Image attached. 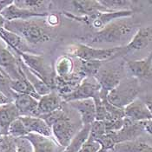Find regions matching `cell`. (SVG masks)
<instances>
[{
	"instance_id": "11",
	"label": "cell",
	"mask_w": 152,
	"mask_h": 152,
	"mask_svg": "<svg viewBox=\"0 0 152 152\" xmlns=\"http://www.w3.org/2000/svg\"><path fill=\"white\" fill-rule=\"evenodd\" d=\"M24 138L31 142L34 152H63L64 150L52 137L29 133Z\"/></svg>"
},
{
	"instance_id": "29",
	"label": "cell",
	"mask_w": 152,
	"mask_h": 152,
	"mask_svg": "<svg viewBox=\"0 0 152 152\" xmlns=\"http://www.w3.org/2000/svg\"><path fill=\"white\" fill-rule=\"evenodd\" d=\"M80 70L79 71L84 77H95L98 70H100L104 62L95 60H80Z\"/></svg>"
},
{
	"instance_id": "16",
	"label": "cell",
	"mask_w": 152,
	"mask_h": 152,
	"mask_svg": "<svg viewBox=\"0 0 152 152\" xmlns=\"http://www.w3.org/2000/svg\"><path fill=\"white\" fill-rule=\"evenodd\" d=\"M80 115L83 125H91L96 121V105L92 98L68 103Z\"/></svg>"
},
{
	"instance_id": "35",
	"label": "cell",
	"mask_w": 152,
	"mask_h": 152,
	"mask_svg": "<svg viewBox=\"0 0 152 152\" xmlns=\"http://www.w3.org/2000/svg\"><path fill=\"white\" fill-rule=\"evenodd\" d=\"M65 115L64 111L63 110V109H60V110H55L51 113H49V114H46V115H44V116H41V118H43L45 122L47 123V124L51 128V125L56 123L58 120H59L60 118L64 117Z\"/></svg>"
},
{
	"instance_id": "5",
	"label": "cell",
	"mask_w": 152,
	"mask_h": 152,
	"mask_svg": "<svg viewBox=\"0 0 152 152\" xmlns=\"http://www.w3.org/2000/svg\"><path fill=\"white\" fill-rule=\"evenodd\" d=\"M18 56L23 64L34 74L48 84L52 90L54 89L56 78L54 68L43 55L37 53H21L18 54Z\"/></svg>"
},
{
	"instance_id": "32",
	"label": "cell",
	"mask_w": 152,
	"mask_h": 152,
	"mask_svg": "<svg viewBox=\"0 0 152 152\" xmlns=\"http://www.w3.org/2000/svg\"><path fill=\"white\" fill-rule=\"evenodd\" d=\"M17 138L9 135H0V152H16Z\"/></svg>"
},
{
	"instance_id": "45",
	"label": "cell",
	"mask_w": 152,
	"mask_h": 152,
	"mask_svg": "<svg viewBox=\"0 0 152 152\" xmlns=\"http://www.w3.org/2000/svg\"><path fill=\"white\" fill-rule=\"evenodd\" d=\"M148 4H150L152 6V1H149V2H148Z\"/></svg>"
},
{
	"instance_id": "24",
	"label": "cell",
	"mask_w": 152,
	"mask_h": 152,
	"mask_svg": "<svg viewBox=\"0 0 152 152\" xmlns=\"http://www.w3.org/2000/svg\"><path fill=\"white\" fill-rule=\"evenodd\" d=\"M115 152H152V146L142 141L132 140L116 144Z\"/></svg>"
},
{
	"instance_id": "15",
	"label": "cell",
	"mask_w": 152,
	"mask_h": 152,
	"mask_svg": "<svg viewBox=\"0 0 152 152\" xmlns=\"http://www.w3.org/2000/svg\"><path fill=\"white\" fill-rule=\"evenodd\" d=\"M124 117L132 122H144L152 120V117L145 103L141 98L135 99L124 109Z\"/></svg>"
},
{
	"instance_id": "10",
	"label": "cell",
	"mask_w": 152,
	"mask_h": 152,
	"mask_svg": "<svg viewBox=\"0 0 152 152\" xmlns=\"http://www.w3.org/2000/svg\"><path fill=\"white\" fill-rule=\"evenodd\" d=\"M52 137L61 147L65 149L75 136V127L69 117L65 114L51 125Z\"/></svg>"
},
{
	"instance_id": "20",
	"label": "cell",
	"mask_w": 152,
	"mask_h": 152,
	"mask_svg": "<svg viewBox=\"0 0 152 152\" xmlns=\"http://www.w3.org/2000/svg\"><path fill=\"white\" fill-rule=\"evenodd\" d=\"M20 117V113L13 102L0 106V135H8L10 125Z\"/></svg>"
},
{
	"instance_id": "6",
	"label": "cell",
	"mask_w": 152,
	"mask_h": 152,
	"mask_svg": "<svg viewBox=\"0 0 152 152\" xmlns=\"http://www.w3.org/2000/svg\"><path fill=\"white\" fill-rule=\"evenodd\" d=\"M66 18L70 19L83 23L91 28L96 29L97 31L104 28L106 25L111 22L120 19V18H129L133 15L132 11H124V12H96L90 16H77L70 12H64L63 13Z\"/></svg>"
},
{
	"instance_id": "9",
	"label": "cell",
	"mask_w": 152,
	"mask_h": 152,
	"mask_svg": "<svg viewBox=\"0 0 152 152\" xmlns=\"http://www.w3.org/2000/svg\"><path fill=\"white\" fill-rule=\"evenodd\" d=\"M16 55L10 48L4 45L3 41L0 39V69L9 77L11 80L20 78L23 76L20 67V58L18 55Z\"/></svg>"
},
{
	"instance_id": "18",
	"label": "cell",
	"mask_w": 152,
	"mask_h": 152,
	"mask_svg": "<svg viewBox=\"0 0 152 152\" xmlns=\"http://www.w3.org/2000/svg\"><path fill=\"white\" fill-rule=\"evenodd\" d=\"M152 42V26L139 28L128 45L124 46L125 52L141 50L149 46Z\"/></svg>"
},
{
	"instance_id": "39",
	"label": "cell",
	"mask_w": 152,
	"mask_h": 152,
	"mask_svg": "<svg viewBox=\"0 0 152 152\" xmlns=\"http://www.w3.org/2000/svg\"><path fill=\"white\" fill-rule=\"evenodd\" d=\"M12 102H13L12 98H10L7 95H5L4 92L0 91V106L9 104V103H12Z\"/></svg>"
},
{
	"instance_id": "41",
	"label": "cell",
	"mask_w": 152,
	"mask_h": 152,
	"mask_svg": "<svg viewBox=\"0 0 152 152\" xmlns=\"http://www.w3.org/2000/svg\"><path fill=\"white\" fill-rule=\"evenodd\" d=\"M142 101H143V102L145 103V104L147 105V107H148V109H149V110H150V112H151L152 117V96H146L142 99Z\"/></svg>"
},
{
	"instance_id": "27",
	"label": "cell",
	"mask_w": 152,
	"mask_h": 152,
	"mask_svg": "<svg viewBox=\"0 0 152 152\" xmlns=\"http://www.w3.org/2000/svg\"><path fill=\"white\" fill-rule=\"evenodd\" d=\"M54 71L56 77L59 78H65L74 72V63L69 56H61L55 62Z\"/></svg>"
},
{
	"instance_id": "26",
	"label": "cell",
	"mask_w": 152,
	"mask_h": 152,
	"mask_svg": "<svg viewBox=\"0 0 152 152\" xmlns=\"http://www.w3.org/2000/svg\"><path fill=\"white\" fill-rule=\"evenodd\" d=\"M91 125H83L80 129L73 137L70 141V144L64 150L63 152H78L82 148L83 143L87 141L90 137Z\"/></svg>"
},
{
	"instance_id": "19",
	"label": "cell",
	"mask_w": 152,
	"mask_h": 152,
	"mask_svg": "<svg viewBox=\"0 0 152 152\" xmlns=\"http://www.w3.org/2000/svg\"><path fill=\"white\" fill-rule=\"evenodd\" d=\"M63 100L56 91L52 90L47 95L42 96L38 100V117L51 113L62 109Z\"/></svg>"
},
{
	"instance_id": "4",
	"label": "cell",
	"mask_w": 152,
	"mask_h": 152,
	"mask_svg": "<svg viewBox=\"0 0 152 152\" xmlns=\"http://www.w3.org/2000/svg\"><path fill=\"white\" fill-rule=\"evenodd\" d=\"M140 91L138 81L137 78L130 77L122 79L119 84L107 94V100L112 105L120 109H124L135 99Z\"/></svg>"
},
{
	"instance_id": "42",
	"label": "cell",
	"mask_w": 152,
	"mask_h": 152,
	"mask_svg": "<svg viewBox=\"0 0 152 152\" xmlns=\"http://www.w3.org/2000/svg\"><path fill=\"white\" fill-rule=\"evenodd\" d=\"M14 3V1H7V0H0V12H3L4 9L9 7Z\"/></svg>"
},
{
	"instance_id": "14",
	"label": "cell",
	"mask_w": 152,
	"mask_h": 152,
	"mask_svg": "<svg viewBox=\"0 0 152 152\" xmlns=\"http://www.w3.org/2000/svg\"><path fill=\"white\" fill-rule=\"evenodd\" d=\"M0 39L17 55L21 53H35L21 37L4 28L0 29Z\"/></svg>"
},
{
	"instance_id": "8",
	"label": "cell",
	"mask_w": 152,
	"mask_h": 152,
	"mask_svg": "<svg viewBox=\"0 0 152 152\" xmlns=\"http://www.w3.org/2000/svg\"><path fill=\"white\" fill-rule=\"evenodd\" d=\"M121 66L113 64H104L95 76L101 85V93L107 94L116 88L122 80Z\"/></svg>"
},
{
	"instance_id": "28",
	"label": "cell",
	"mask_w": 152,
	"mask_h": 152,
	"mask_svg": "<svg viewBox=\"0 0 152 152\" xmlns=\"http://www.w3.org/2000/svg\"><path fill=\"white\" fill-rule=\"evenodd\" d=\"M99 3L108 12H124L131 11L133 2L128 0H102Z\"/></svg>"
},
{
	"instance_id": "23",
	"label": "cell",
	"mask_w": 152,
	"mask_h": 152,
	"mask_svg": "<svg viewBox=\"0 0 152 152\" xmlns=\"http://www.w3.org/2000/svg\"><path fill=\"white\" fill-rule=\"evenodd\" d=\"M70 4H72L73 8L77 13V16H90L96 12H108L105 8L99 3V1H91V0H76L71 1Z\"/></svg>"
},
{
	"instance_id": "33",
	"label": "cell",
	"mask_w": 152,
	"mask_h": 152,
	"mask_svg": "<svg viewBox=\"0 0 152 152\" xmlns=\"http://www.w3.org/2000/svg\"><path fill=\"white\" fill-rule=\"evenodd\" d=\"M106 133L107 131L104 121H95L93 124H91L90 137L95 141L100 139Z\"/></svg>"
},
{
	"instance_id": "7",
	"label": "cell",
	"mask_w": 152,
	"mask_h": 152,
	"mask_svg": "<svg viewBox=\"0 0 152 152\" xmlns=\"http://www.w3.org/2000/svg\"><path fill=\"white\" fill-rule=\"evenodd\" d=\"M101 93V85L95 77H86L80 84L69 94L60 96L63 102L70 103L77 100H83L99 96Z\"/></svg>"
},
{
	"instance_id": "31",
	"label": "cell",
	"mask_w": 152,
	"mask_h": 152,
	"mask_svg": "<svg viewBox=\"0 0 152 152\" xmlns=\"http://www.w3.org/2000/svg\"><path fill=\"white\" fill-rule=\"evenodd\" d=\"M28 131L25 128L23 122L21 121L20 118L16 119L12 124L10 125L8 129V135L11 136L14 138H20L24 137L26 135H28Z\"/></svg>"
},
{
	"instance_id": "3",
	"label": "cell",
	"mask_w": 152,
	"mask_h": 152,
	"mask_svg": "<svg viewBox=\"0 0 152 152\" xmlns=\"http://www.w3.org/2000/svg\"><path fill=\"white\" fill-rule=\"evenodd\" d=\"M66 52L77 57L79 60H95V61H109L120 55L126 54L124 46L111 48H94L84 44H75L67 48Z\"/></svg>"
},
{
	"instance_id": "1",
	"label": "cell",
	"mask_w": 152,
	"mask_h": 152,
	"mask_svg": "<svg viewBox=\"0 0 152 152\" xmlns=\"http://www.w3.org/2000/svg\"><path fill=\"white\" fill-rule=\"evenodd\" d=\"M126 18L115 20L87 38L88 44H124L125 45L137 31L136 25Z\"/></svg>"
},
{
	"instance_id": "21",
	"label": "cell",
	"mask_w": 152,
	"mask_h": 152,
	"mask_svg": "<svg viewBox=\"0 0 152 152\" xmlns=\"http://www.w3.org/2000/svg\"><path fill=\"white\" fill-rule=\"evenodd\" d=\"M28 133H34L45 137H52L51 128L39 117H20Z\"/></svg>"
},
{
	"instance_id": "44",
	"label": "cell",
	"mask_w": 152,
	"mask_h": 152,
	"mask_svg": "<svg viewBox=\"0 0 152 152\" xmlns=\"http://www.w3.org/2000/svg\"><path fill=\"white\" fill-rule=\"evenodd\" d=\"M98 152H108V151H106V150H104V149H101L100 151Z\"/></svg>"
},
{
	"instance_id": "36",
	"label": "cell",
	"mask_w": 152,
	"mask_h": 152,
	"mask_svg": "<svg viewBox=\"0 0 152 152\" xmlns=\"http://www.w3.org/2000/svg\"><path fill=\"white\" fill-rule=\"evenodd\" d=\"M101 150V145L98 142L92 139L91 137L83 143L78 152H98Z\"/></svg>"
},
{
	"instance_id": "47",
	"label": "cell",
	"mask_w": 152,
	"mask_h": 152,
	"mask_svg": "<svg viewBox=\"0 0 152 152\" xmlns=\"http://www.w3.org/2000/svg\"><path fill=\"white\" fill-rule=\"evenodd\" d=\"M114 152H115V151H114Z\"/></svg>"
},
{
	"instance_id": "22",
	"label": "cell",
	"mask_w": 152,
	"mask_h": 152,
	"mask_svg": "<svg viewBox=\"0 0 152 152\" xmlns=\"http://www.w3.org/2000/svg\"><path fill=\"white\" fill-rule=\"evenodd\" d=\"M19 57V56H18ZM20 62V67L22 69V71H23V75L25 76L26 79L29 81V83L32 85V87L34 88L35 91L37 92V94L40 96H45V95H47L49 94L52 89L46 84L44 82L43 80H41L36 74H34L31 70H30L23 63V61L20 59L19 60Z\"/></svg>"
},
{
	"instance_id": "37",
	"label": "cell",
	"mask_w": 152,
	"mask_h": 152,
	"mask_svg": "<svg viewBox=\"0 0 152 152\" xmlns=\"http://www.w3.org/2000/svg\"><path fill=\"white\" fill-rule=\"evenodd\" d=\"M16 152H34L31 142L24 137L17 138V151Z\"/></svg>"
},
{
	"instance_id": "30",
	"label": "cell",
	"mask_w": 152,
	"mask_h": 152,
	"mask_svg": "<svg viewBox=\"0 0 152 152\" xmlns=\"http://www.w3.org/2000/svg\"><path fill=\"white\" fill-rule=\"evenodd\" d=\"M48 1H42V0H16L14 1V4L18 6V8L33 11V12H38L37 10L42 8L45 4H46Z\"/></svg>"
},
{
	"instance_id": "43",
	"label": "cell",
	"mask_w": 152,
	"mask_h": 152,
	"mask_svg": "<svg viewBox=\"0 0 152 152\" xmlns=\"http://www.w3.org/2000/svg\"><path fill=\"white\" fill-rule=\"evenodd\" d=\"M5 22H6V20L4 18V17H3V16L1 15V13H0V29L4 27Z\"/></svg>"
},
{
	"instance_id": "38",
	"label": "cell",
	"mask_w": 152,
	"mask_h": 152,
	"mask_svg": "<svg viewBox=\"0 0 152 152\" xmlns=\"http://www.w3.org/2000/svg\"><path fill=\"white\" fill-rule=\"evenodd\" d=\"M46 18V23L49 26H56L59 23V17L58 15L55 14V13H51V14H48Z\"/></svg>"
},
{
	"instance_id": "40",
	"label": "cell",
	"mask_w": 152,
	"mask_h": 152,
	"mask_svg": "<svg viewBox=\"0 0 152 152\" xmlns=\"http://www.w3.org/2000/svg\"><path fill=\"white\" fill-rule=\"evenodd\" d=\"M142 125H143L144 130H146V132H148L150 135L152 136V120L142 122Z\"/></svg>"
},
{
	"instance_id": "2",
	"label": "cell",
	"mask_w": 152,
	"mask_h": 152,
	"mask_svg": "<svg viewBox=\"0 0 152 152\" xmlns=\"http://www.w3.org/2000/svg\"><path fill=\"white\" fill-rule=\"evenodd\" d=\"M4 28L21 37L28 45H39L50 39V33L32 19L6 21Z\"/></svg>"
},
{
	"instance_id": "34",
	"label": "cell",
	"mask_w": 152,
	"mask_h": 152,
	"mask_svg": "<svg viewBox=\"0 0 152 152\" xmlns=\"http://www.w3.org/2000/svg\"><path fill=\"white\" fill-rule=\"evenodd\" d=\"M10 81L11 79L9 78V77L0 69V91L7 95L13 101L14 92H12V90L10 89Z\"/></svg>"
},
{
	"instance_id": "46",
	"label": "cell",
	"mask_w": 152,
	"mask_h": 152,
	"mask_svg": "<svg viewBox=\"0 0 152 152\" xmlns=\"http://www.w3.org/2000/svg\"><path fill=\"white\" fill-rule=\"evenodd\" d=\"M108 152H114V151L113 150H110V151H108Z\"/></svg>"
},
{
	"instance_id": "13",
	"label": "cell",
	"mask_w": 152,
	"mask_h": 152,
	"mask_svg": "<svg viewBox=\"0 0 152 152\" xmlns=\"http://www.w3.org/2000/svg\"><path fill=\"white\" fill-rule=\"evenodd\" d=\"M126 68L134 78H149L152 76V51L141 60H128Z\"/></svg>"
},
{
	"instance_id": "25",
	"label": "cell",
	"mask_w": 152,
	"mask_h": 152,
	"mask_svg": "<svg viewBox=\"0 0 152 152\" xmlns=\"http://www.w3.org/2000/svg\"><path fill=\"white\" fill-rule=\"evenodd\" d=\"M10 89L14 93L30 95V96L37 98V100H39L41 97L40 96H38L34 88L26 79L24 75L20 78L15 79V80H11L10 81Z\"/></svg>"
},
{
	"instance_id": "12",
	"label": "cell",
	"mask_w": 152,
	"mask_h": 152,
	"mask_svg": "<svg viewBox=\"0 0 152 152\" xmlns=\"http://www.w3.org/2000/svg\"><path fill=\"white\" fill-rule=\"evenodd\" d=\"M13 103L21 117H38V100L25 94L14 93Z\"/></svg>"
},
{
	"instance_id": "17",
	"label": "cell",
	"mask_w": 152,
	"mask_h": 152,
	"mask_svg": "<svg viewBox=\"0 0 152 152\" xmlns=\"http://www.w3.org/2000/svg\"><path fill=\"white\" fill-rule=\"evenodd\" d=\"M0 13L6 21L29 20L34 18H46L47 15L49 14L45 12H33V11L21 9L16 6L14 3Z\"/></svg>"
}]
</instances>
